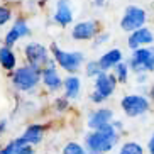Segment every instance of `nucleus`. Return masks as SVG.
<instances>
[{
  "mask_svg": "<svg viewBox=\"0 0 154 154\" xmlns=\"http://www.w3.org/2000/svg\"><path fill=\"white\" fill-rule=\"evenodd\" d=\"M41 76L42 75L39 71V68H36V66H26V68H19L14 73L12 82H14V86L17 90L27 91V90H32L39 83Z\"/></svg>",
  "mask_w": 154,
  "mask_h": 154,
  "instance_id": "f257e3e1",
  "label": "nucleus"
},
{
  "mask_svg": "<svg viewBox=\"0 0 154 154\" xmlns=\"http://www.w3.org/2000/svg\"><path fill=\"white\" fill-rule=\"evenodd\" d=\"M129 68L136 73L142 71H154V49L152 48H139L134 51Z\"/></svg>",
  "mask_w": 154,
  "mask_h": 154,
  "instance_id": "f03ea898",
  "label": "nucleus"
},
{
  "mask_svg": "<svg viewBox=\"0 0 154 154\" xmlns=\"http://www.w3.org/2000/svg\"><path fill=\"white\" fill-rule=\"evenodd\" d=\"M115 82H117L115 76L107 75L105 71L100 73L98 76L95 78V91L91 93V100L95 103H100V102L107 100L113 93V90H115Z\"/></svg>",
  "mask_w": 154,
  "mask_h": 154,
  "instance_id": "7ed1b4c3",
  "label": "nucleus"
},
{
  "mask_svg": "<svg viewBox=\"0 0 154 154\" xmlns=\"http://www.w3.org/2000/svg\"><path fill=\"white\" fill-rule=\"evenodd\" d=\"M144 22H146V12L140 7L131 5V7L125 9V14L120 20V27L125 32H136L144 27Z\"/></svg>",
  "mask_w": 154,
  "mask_h": 154,
  "instance_id": "20e7f679",
  "label": "nucleus"
},
{
  "mask_svg": "<svg viewBox=\"0 0 154 154\" xmlns=\"http://www.w3.org/2000/svg\"><path fill=\"white\" fill-rule=\"evenodd\" d=\"M51 49H53L56 63H58L63 69H66V71H76V69L82 66V63H83L82 53H78V51H75V53H71V51H61L59 48H56V46H53Z\"/></svg>",
  "mask_w": 154,
  "mask_h": 154,
  "instance_id": "39448f33",
  "label": "nucleus"
},
{
  "mask_svg": "<svg viewBox=\"0 0 154 154\" xmlns=\"http://www.w3.org/2000/svg\"><path fill=\"white\" fill-rule=\"evenodd\" d=\"M124 112L129 115V117H137V115H142L149 110V102L146 97L140 95H127L122 98L120 102Z\"/></svg>",
  "mask_w": 154,
  "mask_h": 154,
  "instance_id": "423d86ee",
  "label": "nucleus"
},
{
  "mask_svg": "<svg viewBox=\"0 0 154 154\" xmlns=\"http://www.w3.org/2000/svg\"><path fill=\"white\" fill-rule=\"evenodd\" d=\"M86 142V147L90 151L91 154H103V152H109L112 151V147L115 146V142L109 139V137H105L103 134H100L98 131L95 132H90L85 139Z\"/></svg>",
  "mask_w": 154,
  "mask_h": 154,
  "instance_id": "0eeeda50",
  "label": "nucleus"
},
{
  "mask_svg": "<svg viewBox=\"0 0 154 154\" xmlns=\"http://www.w3.org/2000/svg\"><path fill=\"white\" fill-rule=\"evenodd\" d=\"M26 56L31 61V66H36V68H39L41 64H46V61H48L46 48L37 44V42H31V44L26 46Z\"/></svg>",
  "mask_w": 154,
  "mask_h": 154,
  "instance_id": "6e6552de",
  "label": "nucleus"
},
{
  "mask_svg": "<svg viewBox=\"0 0 154 154\" xmlns=\"http://www.w3.org/2000/svg\"><path fill=\"white\" fill-rule=\"evenodd\" d=\"M97 34V22L93 20H85V22L76 24L71 31L73 39L76 41H86V39H91V37Z\"/></svg>",
  "mask_w": 154,
  "mask_h": 154,
  "instance_id": "1a4fd4ad",
  "label": "nucleus"
},
{
  "mask_svg": "<svg viewBox=\"0 0 154 154\" xmlns=\"http://www.w3.org/2000/svg\"><path fill=\"white\" fill-rule=\"evenodd\" d=\"M152 41H154L152 32L147 27H142V29H139V31L132 32L131 36H129L127 44H129V48H132V49L136 51V49H139V48H142L144 44H151Z\"/></svg>",
  "mask_w": 154,
  "mask_h": 154,
  "instance_id": "9d476101",
  "label": "nucleus"
},
{
  "mask_svg": "<svg viewBox=\"0 0 154 154\" xmlns=\"http://www.w3.org/2000/svg\"><path fill=\"white\" fill-rule=\"evenodd\" d=\"M112 110L109 109H98L97 112H93L88 119V127H91L93 131H98L102 127L109 125L110 120H112Z\"/></svg>",
  "mask_w": 154,
  "mask_h": 154,
  "instance_id": "9b49d317",
  "label": "nucleus"
},
{
  "mask_svg": "<svg viewBox=\"0 0 154 154\" xmlns=\"http://www.w3.org/2000/svg\"><path fill=\"white\" fill-rule=\"evenodd\" d=\"M29 34V27H27V24L24 22V20H15L14 24V27L10 29L9 32H7V36H5V46L7 48H10L12 44H15V42L20 39V37H26Z\"/></svg>",
  "mask_w": 154,
  "mask_h": 154,
  "instance_id": "f8f14e48",
  "label": "nucleus"
},
{
  "mask_svg": "<svg viewBox=\"0 0 154 154\" xmlns=\"http://www.w3.org/2000/svg\"><path fill=\"white\" fill-rule=\"evenodd\" d=\"M42 139V127L39 124H34V125H29L26 129L22 136L17 139V144H37V142H41Z\"/></svg>",
  "mask_w": 154,
  "mask_h": 154,
  "instance_id": "ddd939ff",
  "label": "nucleus"
},
{
  "mask_svg": "<svg viewBox=\"0 0 154 154\" xmlns=\"http://www.w3.org/2000/svg\"><path fill=\"white\" fill-rule=\"evenodd\" d=\"M119 63H122V53H120V49H110L105 54H102V58L98 59V66L102 68V71L115 68Z\"/></svg>",
  "mask_w": 154,
  "mask_h": 154,
  "instance_id": "4468645a",
  "label": "nucleus"
},
{
  "mask_svg": "<svg viewBox=\"0 0 154 154\" xmlns=\"http://www.w3.org/2000/svg\"><path fill=\"white\" fill-rule=\"evenodd\" d=\"M71 20H73V14H71V9H69L68 0H58L54 22H58L59 26H68Z\"/></svg>",
  "mask_w": 154,
  "mask_h": 154,
  "instance_id": "2eb2a0df",
  "label": "nucleus"
},
{
  "mask_svg": "<svg viewBox=\"0 0 154 154\" xmlns=\"http://www.w3.org/2000/svg\"><path fill=\"white\" fill-rule=\"evenodd\" d=\"M42 82H44V85L49 90H58L59 86H61V78H59L58 69L54 68V64H49V66L44 68V71H42Z\"/></svg>",
  "mask_w": 154,
  "mask_h": 154,
  "instance_id": "dca6fc26",
  "label": "nucleus"
},
{
  "mask_svg": "<svg viewBox=\"0 0 154 154\" xmlns=\"http://www.w3.org/2000/svg\"><path fill=\"white\" fill-rule=\"evenodd\" d=\"M82 90V83H80V78L76 76H68L64 80V91H66V97L68 98H76L78 93Z\"/></svg>",
  "mask_w": 154,
  "mask_h": 154,
  "instance_id": "f3484780",
  "label": "nucleus"
},
{
  "mask_svg": "<svg viewBox=\"0 0 154 154\" xmlns=\"http://www.w3.org/2000/svg\"><path fill=\"white\" fill-rule=\"evenodd\" d=\"M0 64H2L5 69H14L15 68V56H14V53L10 51V48H7V46L0 48Z\"/></svg>",
  "mask_w": 154,
  "mask_h": 154,
  "instance_id": "a211bd4d",
  "label": "nucleus"
},
{
  "mask_svg": "<svg viewBox=\"0 0 154 154\" xmlns=\"http://www.w3.org/2000/svg\"><path fill=\"white\" fill-rule=\"evenodd\" d=\"M113 69H115V78H117V82L125 83L127 82V76H129V64L119 63Z\"/></svg>",
  "mask_w": 154,
  "mask_h": 154,
  "instance_id": "6ab92c4d",
  "label": "nucleus"
},
{
  "mask_svg": "<svg viewBox=\"0 0 154 154\" xmlns=\"http://www.w3.org/2000/svg\"><path fill=\"white\" fill-rule=\"evenodd\" d=\"M120 154H144V149L137 142H127V144L122 146Z\"/></svg>",
  "mask_w": 154,
  "mask_h": 154,
  "instance_id": "aec40b11",
  "label": "nucleus"
},
{
  "mask_svg": "<svg viewBox=\"0 0 154 154\" xmlns=\"http://www.w3.org/2000/svg\"><path fill=\"white\" fill-rule=\"evenodd\" d=\"M63 154H86V151L76 142H69V144L64 146Z\"/></svg>",
  "mask_w": 154,
  "mask_h": 154,
  "instance_id": "412c9836",
  "label": "nucleus"
},
{
  "mask_svg": "<svg viewBox=\"0 0 154 154\" xmlns=\"http://www.w3.org/2000/svg\"><path fill=\"white\" fill-rule=\"evenodd\" d=\"M100 73H103L102 71V68L98 66V61H91V63H88V66H86V75L88 76H98Z\"/></svg>",
  "mask_w": 154,
  "mask_h": 154,
  "instance_id": "4be33fe9",
  "label": "nucleus"
},
{
  "mask_svg": "<svg viewBox=\"0 0 154 154\" xmlns=\"http://www.w3.org/2000/svg\"><path fill=\"white\" fill-rule=\"evenodd\" d=\"M10 17H12L10 10H9V9H5V7H0V26L7 24V22L10 20Z\"/></svg>",
  "mask_w": 154,
  "mask_h": 154,
  "instance_id": "5701e85b",
  "label": "nucleus"
},
{
  "mask_svg": "<svg viewBox=\"0 0 154 154\" xmlns=\"http://www.w3.org/2000/svg\"><path fill=\"white\" fill-rule=\"evenodd\" d=\"M17 142V140H15ZM15 154H34V149H32V146L29 144H17V152Z\"/></svg>",
  "mask_w": 154,
  "mask_h": 154,
  "instance_id": "b1692460",
  "label": "nucleus"
},
{
  "mask_svg": "<svg viewBox=\"0 0 154 154\" xmlns=\"http://www.w3.org/2000/svg\"><path fill=\"white\" fill-rule=\"evenodd\" d=\"M17 152V142L15 140H12L9 146H5L4 149L0 151V154H15Z\"/></svg>",
  "mask_w": 154,
  "mask_h": 154,
  "instance_id": "393cba45",
  "label": "nucleus"
},
{
  "mask_svg": "<svg viewBox=\"0 0 154 154\" xmlns=\"http://www.w3.org/2000/svg\"><path fill=\"white\" fill-rule=\"evenodd\" d=\"M107 39H109V34H102V36L97 39V44H102V42H105Z\"/></svg>",
  "mask_w": 154,
  "mask_h": 154,
  "instance_id": "a878e982",
  "label": "nucleus"
},
{
  "mask_svg": "<svg viewBox=\"0 0 154 154\" xmlns=\"http://www.w3.org/2000/svg\"><path fill=\"white\" fill-rule=\"evenodd\" d=\"M5 127H7V122H5V120H2V122H0V136H2V132L5 131Z\"/></svg>",
  "mask_w": 154,
  "mask_h": 154,
  "instance_id": "bb28decb",
  "label": "nucleus"
},
{
  "mask_svg": "<svg viewBox=\"0 0 154 154\" xmlns=\"http://www.w3.org/2000/svg\"><path fill=\"white\" fill-rule=\"evenodd\" d=\"M103 4H105V0H95V5H97V7H102Z\"/></svg>",
  "mask_w": 154,
  "mask_h": 154,
  "instance_id": "cd10ccee",
  "label": "nucleus"
},
{
  "mask_svg": "<svg viewBox=\"0 0 154 154\" xmlns=\"http://www.w3.org/2000/svg\"><path fill=\"white\" fill-rule=\"evenodd\" d=\"M149 147H154V134H152V137H151V140H149Z\"/></svg>",
  "mask_w": 154,
  "mask_h": 154,
  "instance_id": "c85d7f7f",
  "label": "nucleus"
},
{
  "mask_svg": "<svg viewBox=\"0 0 154 154\" xmlns=\"http://www.w3.org/2000/svg\"><path fill=\"white\" fill-rule=\"evenodd\" d=\"M151 97H152V98H154V86H152V88H151Z\"/></svg>",
  "mask_w": 154,
  "mask_h": 154,
  "instance_id": "c756f323",
  "label": "nucleus"
},
{
  "mask_svg": "<svg viewBox=\"0 0 154 154\" xmlns=\"http://www.w3.org/2000/svg\"><path fill=\"white\" fill-rule=\"evenodd\" d=\"M149 152H151V154H154V147H149Z\"/></svg>",
  "mask_w": 154,
  "mask_h": 154,
  "instance_id": "7c9ffc66",
  "label": "nucleus"
}]
</instances>
